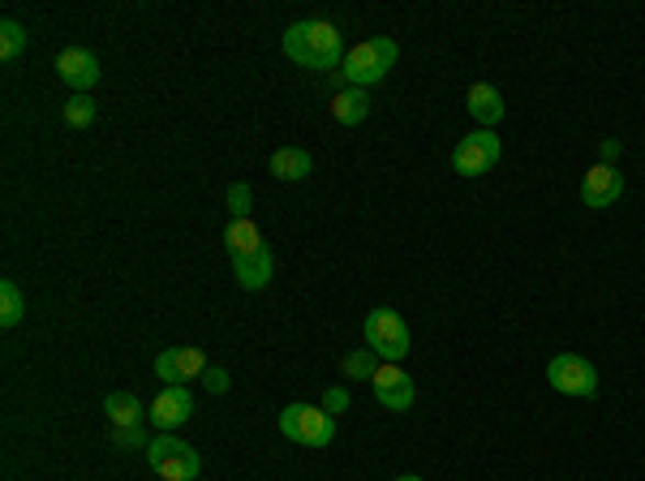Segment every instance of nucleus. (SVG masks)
Masks as SVG:
<instances>
[{"instance_id":"11","label":"nucleus","mask_w":645,"mask_h":481,"mask_svg":"<svg viewBox=\"0 0 645 481\" xmlns=\"http://www.w3.org/2000/svg\"><path fill=\"white\" fill-rule=\"evenodd\" d=\"M620 198H624V172L611 168V164H594V168L586 172V181H581V202L594 206V211H607V206H615Z\"/></svg>"},{"instance_id":"23","label":"nucleus","mask_w":645,"mask_h":481,"mask_svg":"<svg viewBox=\"0 0 645 481\" xmlns=\"http://www.w3.org/2000/svg\"><path fill=\"white\" fill-rule=\"evenodd\" d=\"M249 211H254V190H249L246 181H233L229 186V215L233 220H249Z\"/></svg>"},{"instance_id":"6","label":"nucleus","mask_w":645,"mask_h":481,"mask_svg":"<svg viewBox=\"0 0 645 481\" xmlns=\"http://www.w3.org/2000/svg\"><path fill=\"white\" fill-rule=\"evenodd\" d=\"M546 383L555 387L559 395L590 400V395H598V370L586 357H577V353H559V357H551V366H546Z\"/></svg>"},{"instance_id":"9","label":"nucleus","mask_w":645,"mask_h":481,"mask_svg":"<svg viewBox=\"0 0 645 481\" xmlns=\"http://www.w3.org/2000/svg\"><path fill=\"white\" fill-rule=\"evenodd\" d=\"M370 391H375V400H379L383 409H392V413H409V409H413V400H418V387H413V379H409L400 366H392V361H383V366H379V374L370 379Z\"/></svg>"},{"instance_id":"19","label":"nucleus","mask_w":645,"mask_h":481,"mask_svg":"<svg viewBox=\"0 0 645 481\" xmlns=\"http://www.w3.org/2000/svg\"><path fill=\"white\" fill-rule=\"evenodd\" d=\"M379 366H383V361H379V357H375L366 344L341 357V370H345V379H353V383H370V379L379 374Z\"/></svg>"},{"instance_id":"8","label":"nucleus","mask_w":645,"mask_h":481,"mask_svg":"<svg viewBox=\"0 0 645 481\" xmlns=\"http://www.w3.org/2000/svg\"><path fill=\"white\" fill-rule=\"evenodd\" d=\"M190 413H194V395H190V387L168 383L159 395H155V404H151L147 417L159 434H173L177 426H186V422H190Z\"/></svg>"},{"instance_id":"13","label":"nucleus","mask_w":645,"mask_h":481,"mask_svg":"<svg viewBox=\"0 0 645 481\" xmlns=\"http://www.w3.org/2000/svg\"><path fill=\"white\" fill-rule=\"evenodd\" d=\"M465 108H469V116H474L482 130H496L499 121L508 116V103H503L499 87H491V82H474L469 96H465Z\"/></svg>"},{"instance_id":"22","label":"nucleus","mask_w":645,"mask_h":481,"mask_svg":"<svg viewBox=\"0 0 645 481\" xmlns=\"http://www.w3.org/2000/svg\"><path fill=\"white\" fill-rule=\"evenodd\" d=\"M96 99L91 96H74L65 99V108H60V116H65V125H74V130H87V125H96Z\"/></svg>"},{"instance_id":"14","label":"nucleus","mask_w":645,"mask_h":481,"mask_svg":"<svg viewBox=\"0 0 645 481\" xmlns=\"http://www.w3.org/2000/svg\"><path fill=\"white\" fill-rule=\"evenodd\" d=\"M233 271H237V284L246 292H258L271 284V276H276V254H271V245H258L254 254L246 258H237L233 262Z\"/></svg>"},{"instance_id":"16","label":"nucleus","mask_w":645,"mask_h":481,"mask_svg":"<svg viewBox=\"0 0 645 481\" xmlns=\"http://www.w3.org/2000/svg\"><path fill=\"white\" fill-rule=\"evenodd\" d=\"M332 116H336V125H362L366 116H370V91H357V87H345V91H336L332 99Z\"/></svg>"},{"instance_id":"17","label":"nucleus","mask_w":645,"mask_h":481,"mask_svg":"<svg viewBox=\"0 0 645 481\" xmlns=\"http://www.w3.org/2000/svg\"><path fill=\"white\" fill-rule=\"evenodd\" d=\"M258 245H267V240H263V233H258L254 220H229V228H224V249H229L233 262L246 258V254H254Z\"/></svg>"},{"instance_id":"26","label":"nucleus","mask_w":645,"mask_h":481,"mask_svg":"<svg viewBox=\"0 0 645 481\" xmlns=\"http://www.w3.org/2000/svg\"><path fill=\"white\" fill-rule=\"evenodd\" d=\"M202 387H207L211 395H224V391H229V370H220V366H207V374H202Z\"/></svg>"},{"instance_id":"4","label":"nucleus","mask_w":645,"mask_h":481,"mask_svg":"<svg viewBox=\"0 0 645 481\" xmlns=\"http://www.w3.org/2000/svg\"><path fill=\"white\" fill-rule=\"evenodd\" d=\"M147 460L164 481H194L202 473V456L177 434H155L147 443Z\"/></svg>"},{"instance_id":"12","label":"nucleus","mask_w":645,"mask_h":481,"mask_svg":"<svg viewBox=\"0 0 645 481\" xmlns=\"http://www.w3.org/2000/svg\"><path fill=\"white\" fill-rule=\"evenodd\" d=\"M155 374H159L164 383L186 387L190 379H202V374H207V357H202V348H164V353L155 357Z\"/></svg>"},{"instance_id":"10","label":"nucleus","mask_w":645,"mask_h":481,"mask_svg":"<svg viewBox=\"0 0 645 481\" xmlns=\"http://www.w3.org/2000/svg\"><path fill=\"white\" fill-rule=\"evenodd\" d=\"M56 74L65 87H74V96H87L96 82H100V56L87 48H65L56 56Z\"/></svg>"},{"instance_id":"28","label":"nucleus","mask_w":645,"mask_h":481,"mask_svg":"<svg viewBox=\"0 0 645 481\" xmlns=\"http://www.w3.org/2000/svg\"><path fill=\"white\" fill-rule=\"evenodd\" d=\"M397 481H422V478H418V473H404V478H397Z\"/></svg>"},{"instance_id":"1","label":"nucleus","mask_w":645,"mask_h":481,"mask_svg":"<svg viewBox=\"0 0 645 481\" xmlns=\"http://www.w3.org/2000/svg\"><path fill=\"white\" fill-rule=\"evenodd\" d=\"M285 56L301 65V69H341L345 65V35L323 22V18H305V22H293L285 31Z\"/></svg>"},{"instance_id":"18","label":"nucleus","mask_w":645,"mask_h":481,"mask_svg":"<svg viewBox=\"0 0 645 481\" xmlns=\"http://www.w3.org/2000/svg\"><path fill=\"white\" fill-rule=\"evenodd\" d=\"M103 413H108V422L112 426H143V400L134 395V391H112L108 400H103Z\"/></svg>"},{"instance_id":"2","label":"nucleus","mask_w":645,"mask_h":481,"mask_svg":"<svg viewBox=\"0 0 645 481\" xmlns=\"http://www.w3.org/2000/svg\"><path fill=\"white\" fill-rule=\"evenodd\" d=\"M397 60H400L397 40H388V35H370V40H362L357 48H348L345 65H341L336 74L345 78L348 87L370 91V87H379V82L397 69Z\"/></svg>"},{"instance_id":"7","label":"nucleus","mask_w":645,"mask_h":481,"mask_svg":"<svg viewBox=\"0 0 645 481\" xmlns=\"http://www.w3.org/2000/svg\"><path fill=\"white\" fill-rule=\"evenodd\" d=\"M503 155V143H499L496 130H474L469 138H460L456 150H452V168L460 177H487Z\"/></svg>"},{"instance_id":"20","label":"nucleus","mask_w":645,"mask_h":481,"mask_svg":"<svg viewBox=\"0 0 645 481\" xmlns=\"http://www.w3.org/2000/svg\"><path fill=\"white\" fill-rule=\"evenodd\" d=\"M22 314H26L22 289H18L13 280H0V327H4V332H13V327L22 323Z\"/></svg>"},{"instance_id":"25","label":"nucleus","mask_w":645,"mask_h":481,"mask_svg":"<svg viewBox=\"0 0 645 481\" xmlns=\"http://www.w3.org/2000/svg\"><path fill=\"white\" fill-rule=\"evenodd\" d=\"M112 443L116 447H147L151 438L143 434V426H112Z\"/></svg>"},{"instance_id":"24","label":"nucleus","mask_w":645,"mask_h":481,"mask_svg":"<svg viewBox=\"0 0 645 481\" xmlns=\"http://www.w3.org/2000/svg\"><path fill=\"white\" fill-rule=\"evenodd\" d=\"M348 404H353L348 387H327V391H323V409H327L332 417H341V413H348Z\"/></svg>"},{"instance_id":"27","label":"nucleus","mask_w":645,"mask_h":481,"mask_svg":"<svg viewBox=\"0 0 645 481\" xmlns=\"http://www.w3.org/2000/svg\"><path fill=\"white\" fill-rule=\"evenodd\" d=\"M620 155H624V143H620V138H602V146H598V164H611V168H615Z\"/></svg>"},{"instance_id":"3","label":"nucleus","mask_w":645,"mask_h":481,"mask_svg":"<svg viewBox=\"0 0 645 481\" xmlns=\"http://www.w3.org/2000/svg\"><path fill=\"white\" fill-rule=\"evenodd\" d=\"M362 336H366V348H370L379 361H392V366H400V361L409 357V348H413V336H409L404 318H400L397 310H388V305H379V310L366 314Z\"/></svg>"},{"instance_id":"15","label":"nucleus","mask_w":645,"mask_h":481,"mask_svg":"<svg viewBox=\"0 0 645 481\" xmlns=\"http://www.w3.org/2000/svg\"><path fill=\"white\" fill-rule=\"evenodd\" d=\"M267 172H271L276 181H305V177L314 172V159H310V150H301V146H280V150L271 155Z\"/></svg>"},{"instance_id":"21","label":"nucleus","mask_w":645,"mask_h":481,"mask_svg":"<svg viewBox=\"0 0 645 481\" xmlns=\"http://www.w3.org/2000/svg\"><path fill=\"white\" fill-rule=\"evenodd\" d=\"M26 26L22 22H13V18H4L0 22V60H18L22 52H26Z\"/></svg>"},{"instance_id":"5","label":"nucleus","mask_w":645,"mask_h":481,"mask_svg":"<svg viewBox=\"0 0 645 481\" xmlns=\"http://www.w3.org/2000/svg\"><path fill=\"white\" fill-rule=\"evenodd\" d=\"M280 434L289 443H301V447H332L336 438V417L323 409V404H289L280 413Z\"/></svg>"}]
</instances>
